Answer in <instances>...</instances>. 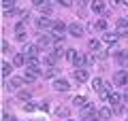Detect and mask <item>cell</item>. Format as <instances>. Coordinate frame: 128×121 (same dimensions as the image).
<instances>
[{
  "mask_svg": "<svg viewBox=\"0 0 128 121\" xmlns=\"http://www.w3.org/2000/svg\"><path fill=\"white\" fill-rule=\"evenodd\" d=\"M115 60H118L120 64H128V51H118V53H115Z\"/></svg>",
  "mask_w": 128,
  "mask_h": 121,
  "instance_id": "44dd1931",
  "label": "cell"
},
{
  "mask_svg": "<svg viewBox=\"0 0 128 121\" xmlns=\"http://www.w3.org/2000/svg\"><path fill=\"white\" fill-rule=\"evenodd\" d=\"M68 32H70L73 36H77V38H81V36L86 34L83 26H81V23H77V21H75V23H70V26H68Z\"/></svg>",
  "mask_w": 128,
  "mask_h": 121,
  "instance_id": "52a82bcc",
  "label": "cell"
},
{
  "mask_svg": "<svg viewBox=\"0 0 128 121\" xmlns=\"http://www.w3.org/2000/svg\"><path fill=\"white\" fill-rule=\"evenodd\" d=\"M126 83H128V72L126 70H118L115 76H113V85L115 87H124Z\"/></svg>",
  "mask_w": 128,
  "mask_h": 121,
  "instance_id": "6da1fadb",
  "label": "cell"
},
{
  "mask_svg": "<svg viewBox=\"0 0 128 121\" xmlns=\"http://www.w3.org/2000/svg\"><path fill=\"white\" fill-rule=\"evenodd\" d=\"M64 30H68V28L64 26V21H58V19H54V28H51V34H56V36H64Z\"/></svg>",
  "mask_w": 128,
  "mask_h": 121,
  "instance_id": "8992f818",
  "label": "cell"
},
{
  "mask_svg": "<svg viewBox=\"0 0 128 121\" xmlns=\"http://www.w3.org/2000/svg\"><path fill=\"white\" fill-rule=\"evenodd\" d=\"M54 43H56V36H54V34H43V36H38V47H47V49H49Z\"/></svg>",
  "mask_w": 128,
  "mask_h": 121,
  "instance_id": "7a4b0ae2",
  "label": "cell"
},
{
  "mask_svg": "<svg viewBox=\"0 0 128 121\" xmlns=\"http://www.w3.org/2000/svg\"><path fill=\"white\" fill-rule=\"evenodd\" d=\"M92 87H94V91H98V94H100V91L105 89V81H102V79H98V76H96V79L92 81Z\"/></svg>",
  "mask_w": 128,
  "mask_h": 121,
  "instance_id": "e0dca14e",
  "label": "cell"
},
{
  "mask_svg": "<svg viewBox=\"0 0 128 121\" xmlns=\"http://www.w3.org/2000/svg\"><path fill=\"white\" fill-rule=\"evenodd\" d=\"M77 53H79V51H75V49H68V51H66L64 55H66V60H70V62H75V58H77Z\"/></svg>",
  "mask_w": 128,
  "mask_h": 121,
  "instance_id": "f1b7e54d",
  "label": "cell"
},
{
  "mask_svg": "<svg viewBox=\"0 0 128 121\" xmlns=\"http://www.w3.org/2000/svg\"><path fill=\"white\" fill-rule=\"evenodd\" d=\"M17 98L22 100V102H30L32 94H30V89H19V91H17Z\"/></svg>",
  "mask_w": 128,
  "mask_h": 121,
  "instance_id": "2e32d148",
  "label": "cell"
},
{
  "mask_svg": "<svg viewBox=\"0 0 128 121\" xmlns=\"http://www.w3.org/2000/svg\"><path fill=\"white\" fill-rule=\"evenodd\" d=\"M36 28H41V30H51V28H54V19H49V17L43 15L41 19H36Z\"/></svg>",
  "mask_w": 128,
  "mask_h": 121,
  "instance_id": "5b68a950",
  "label": "cell"
},
{
  "mask_svg": "<svg viewBox=\"0 0 128 121\" xmlns=\"http://www.w3.org/2000/svg\"><path fill=\"white\" fill-rule=\"evenodd\" d=\"M26 58H38V45H24V51H22Z\"/></svg>",
  "mask_w": 128,
  "mask_h": 121,
  "instance_id": "3957f363",
  "label": "cell"
},
{
  "mask_svg": "<svg viewBox=\"0 0 128 121\" xmlns=\"http://www.w3.org/2000/svg\"><path fill=\"white\" fill-rule=\"evenodd\" d=\"M73 64H75V66H81V68H83V66H86V55H83V53H77V58H75Z\"/></svg>",
  "mask_w": 128,
  "mask_h": 121,
  "instance_id": "cb8c5ba5",
  "label": "cell"
},
{
  "mask_svg": "<svg viewBox=\"0 0 128 121\" xmlns=\"http://www.w3.org/2000/svg\"><path fill=\"white\" fill-rule=\"evenodd\" d=\"M24 81H26V79H19V76H13V79H11L9 81V83H6V89H19V87H22L24 85Z\"/></svg>",
  "mask_w": 128,
  "mask_h": 121,
  "instance_id": "9c48e42d",
  "label": "cell"
},
{
  "mask_svg": "<svg viewBox=\"0 0 128 121\" xmlns=\"http://www.w3.org/2000/svg\"><path fill=\"white\" fill-rule=\"evenodd\" d=\"M26 66H28V70L36 72V70H38V60H36V58H28V64H26Z\"/></svg>",
  "mask_w": 128,
  "mask_h": 121,
  "instance_id": "d6986e66",
  "label": "cell"
},
{
  "mask_svg": "<svg viewBox=\"0 0 128 121\" xmlns=\"http://www.w3.org/2000/svg\"><path fill=\"white\" fill-rule=\"evenodd\" d=\"M2 119H4V121H17L13 115H9V113H4V117H2Z\"/></svg>",
  "mask_w": 128,
  "mask_h": 121,
  "instance_id": "e575fe53",
  "label": "cell"
},
{
  "mask_svg": "<svg viewBox=\"0 0 128 121\" xmlns=\"http://www.w3.org/2000/svg\"><path fill=\"white\" fill-rule=\"evenodd\" d=\"M118 38H120L118 32H105V36H102V40H105V43H109V45H113Z\"/></svg>",
  "mask_w": 128,
  "mask_h": 121,
  "instance_id": "9a60e30c",
  "label": "cell"
},
{
  "mask_svg": "<svg viewBox=\"0 0 128 121\" xmlns=\"http://www.w3.org/2000/svg\"><path fill=\"white\" fill-rule=\"evenodd\" d=\"M73 74H75V79H77L79 83H83V81H88V76H90V74H88V70H86V68H79V70H75Z\"/></svg>",
  "mask_w": 128,
  "mask_h": 121,
  "instance_id": "4fadbf2b",
  "label": "cell"
},
{
  "mask_svg": "<svg viewBox=\"0 0 128 121\" xmlns=\"http://www.w3.org/2000/svg\"><path fill=\"white\" fill-rule=\"evenodd\" d=\"M92 11H94V13H102V11H105V2H102V0H94V2H92Z\"/></svg>",
  "mask_w": 128,
  "mask_h": 121,
  "instance_id": "ac0fdd59",
  "label": "cell"
},
{
  "mask_svg": "<svg viewBox=\"0 0 128 121\" xmlns=\"http://www.w3.org/2000/svg\"><path fill=\"white\" fill-rule=\"evenodd\" d=\"M70 2H75V0H70Z\"/></svg>",
  "mask_w": 128,
  "mask_h": 121,
  "instance_id": "b9f144b4",
  "label": "cell"
},
{
  "mask_svg": "<svg viewBox=\"0 0 128 121\" xmlns=\"http://www.w3.org/2000/svg\"><path fill=\"white\" fill-rule=\"evenodd\" d=\"M58 2H60L62 6H70V0H58Z\"/></svg>",
  "mask_w": 128,
  "mask_h": 121,
  "instance_id": "d590c367",
  "label": "cell"
},
{
  "mask_svg": "<svg viewBox=\"0 0 128 121\" xmlns=\"http://www.w3.org/2000/svg\"><path fill=\"white\" fill-rule=\"evenodd\" d=\"M83 2H88V0H81V4H83Z\"/></svg>",
  "mask_w": 128,
  "mask_h": 121,
  "instance_id": "ab89813d",
  "label": "cell"
},
{
  "mask_svg": "<svg viewBox=\"0 0 128 121\" xmlns=\"http://www.w3.org/2000/svg\"><path fill=\"white\" fill-rule=\"evenodd\" d=\"M43 2L45 0H32V4H36V6H43Z\"/></svg>",
  "mask_w": 128,
  "mask_h": 121,
  "instance_id": "8d00e7d4",
  "label": "cell"
},
{
  "mask_svg": "<svg viewBox=\"0 0 128 121\" xmlns=\"http://www.w3.org/2000/svg\"><path fill=\"white\" fill-rule=\"evenodd\" d=\"M96 113H98V111H96V108H94V106H92V104H90V102H88V104H86V106H83V108H81V117H83V119H88V117H94V115H96Z\"/></svg>",
  "mask_w": 128,
  "mask_h": 121,
  "instance_id": "30bf717a",
  "label": "cell"
},
{
  "mask_svg": "<svg viewBox=\"0 0 128 121\" xmlns=\"http://www.w3.org/2000/svg\"><path fill=\"white\" fill-rule=\"evenodd\" d=\"M24 111H26V113L36 111V104H34V102H26V104H24Z\"/></svg>",
  "mask_w": 128,
  "mask_h": 121,
  "instance_id": "4dcf8cb0",
  "label": "cell"
},
{
  "mask_svg": "<svg viewBox=\"0 0 128 121\" xmlns=\"http://www.w3.org/2000/svg\"><path fill=\"white\" fill-rule=\"evenodd\" d=\"M122 4H126V6H128V0H122Z\"/></svg>",
  "mask_w": 128,
  "mask_h": 121,
  "instance_id": "f35d334b",
  "label": "cell"
},
{
  "mask_svg": "<svg viewBox=\"0 0 128 121\" xmlns=\"http://www.w3.org/2000/svg\"><path fill=\"white\" fill-rule=\"evenodd\" d=\"M64 121H73V119H64Z\"/></svg>",
  "mask_w": 128,
  "mask_h": 121,
  "instance_id": "60d3db41",
  "label": "cell"
},
{
  "mask_svg": "<svg viewBox=\"0 0 128 121\" xmlns=\"http://www.w3.org/2000/svg\"><path fill=\"white\" fill-rule=\"evenodd\" d=\"M2 6H4V11L15 9V0H2Z\"/></svg>",
  "mask_w": 128,
  "mask_h": 121,
  "instance_id": "f546056e",
  "label": "cell"
},
{
  "mask_svg": "<svg viewBox=\"0 0 128 121\" xmlns=\"http://www.w3.org/2000/svg\"><path fill=\"white\" fill-rule=\"evenodd\" d=\"M56 115H58V117H62V119H70V108L62 104V106H58V108H56Z\"/></svg>",
  "mask_w": 128,
  "mask_h": 121,
  "instance_id": "7c38bea8",
  "label": "cell"
},
{
  "mask_svg": "<svg viewBox=\"0 0 128 121\" xmlns=\"http://www.w3.org/2000/svg\"><path fill=\"white\" fill-rule=\"evenodd\" d=\"M41 13L45 15V17H49V15H51V4H49V0H47V4L41 6Z\"/></svg>",
  "mask_w": 128,
  "mask_h": 121,
  "instance_id": "484cf974",
  "label": "cell"
},
{
  "mask_svg": "<svg viewBox=\"0 0 128 121\" xmlns=\"http://www.w3.org/2000/svg\"><path fill=\"white\" fill-rule=\"evenodd\" d=\"M43 74H45L47 79H51V76H56V68L54 66H47L45 70H43Z\"/></svg>",
  "mask_w": 128,
  "mask_h": 121,
  "instance_id": "4316f807",
  "label": "cell"
},
{
  "mask_svg": "<svg viewBox=\"0 0 128 121\" xmlns=\"http://www.w3.org/2000/svg\"><path fill=\"white\" fill-rule=\"evenodd\" d=\"M94 62H96V55H94V53H88V55H86V66H92Z\"/></svg>",
  "mask_w": 128,
  "mask_h": 121,
  "instance_id": "1f68e13d",
  "label": "cell"
},
{
  "mask_svg": "<svg viewBox=\"0 0 128 121\" xmlns=\"http://www.w3.org/2000/svg\"><path fill=\"white\" fill-rule=\"evenodd\" d=\"M24 79H26L28 83H32V81L36 79V72H32V70H26V74H24Z\"/></svg>",
  "mask_w": 128,
  "mask_h": 121,
  "instance_id": "83f0119b",
  "label": "cell"
},
{
  "mask_svg": "<svg viewBox=\"0 0 128 121\" xmlns=\"http://www.w3.org/2000/svg\"><path fill=\"white\" fill-rule=\"evenodd\" d=\"M9 51H11V45L6 40H2V53H9Z\"/></svg>",
  "mask_w": 128,
  "mask_h": 121,
  "instance_id": "836d02e7",
  "label": "cell"
},
{
  "mask_svg": "<svg viewBox=\"0 0 128 121\" xmlns=\"http://www.w3.org/2000/svg\"><path fill=\"white\" fill-rule=\"evenodd\" d=\"M24 64H28V58L24 53H15L13 58V66H24Z\"/></svg>",
  "mask_w": 128,
  "mask_h": 121,
  "instance_id": "5bb4252c",
  "label": "cell"
},
{
  "mask_svg": "<svg viewBox=\"0 0 128 121\" xmlns=\"http://www.w3.org/2000/svg\"><path fill=\"white\" fill-rule=\"evenodd\" d=\"M98 117H100L102 121H109L111 117H113V111H111L109 106H102V108H98Z\"/></svg>",
  "mask_w": 128,
  "mask_h": 121,
  "instance_id": "8fae6325",
  "label": "cell"
},
{
  "mask_svg": "<svg viewBox=\"0 0 128 121\" xmlns=\"http://www.w3.org/2000/svg\"><path fill=\"white\" fill-rule=\"evenodd\" d=\"M11 72H13V64L2 62V74H4V76H11Z\"/></svg>",
  "mask_w": 128,
  "mask_h": 121,
  "instance_id": "7402d4cb",
  "label": "cell"
},
{
  "mask_svg": "<svg viewBox=\"0 0 128 121\" xmlns=\"http://www.w3.org/2000/svg\"><path fill=\"white\" fill-rule=\"evenodd\" d=\"M54 89L56 91H68L70 85H68V81H66V79H56L54 81Z\"/></svg>",
  "mask_w": 128,
  "mask_h": 121,
  "instance_id": "ba28073f",
  "label": "cell"
},
{
  "mask_svg": "<svg viewBox=\"0 0 128 121\" xmlns=\"http://www.w3.org/2000/svg\"><path fill=\"white\" fill-rule=\"evenodd\" d=\"M15 38H17L19 43H26V38H28V34H26V30H24V32H17V36H15Z\"/></svg>",
  "mask_w": 128,
  "mask_h": 121,
  "instance_id": "d6a6232c",
  "label": "cell"
},
{
  "mask_svg": "<svg viewBox=\"0 0 128 121\" xmlns=\"http://www.w3.org/2000/svg\"><path fill=\"white\" fill-rule=\"evenodd\" d=\"M92 28H94V30H107V21L105 19H98V21L92 23Z\"/></svg>",
  "mask_w": 128,
  "mask_h": 121,
  "instance_id": "603a6c76",
  "label": "cell"
},
{
  "mask_svg": "<svg viewBox=\"0 0 128 121\" xmlns=\"http://www.w3.org/2000/svg\"><path fill=\"white\" fill-rule=\"evenodd\" d=\"M73 104H75V106H79V108H83V106L88 104V98H86V96H75Z\"/></svg>",
  "mask_w": 128,
  "mask_h": 121,
  "instance_id": "ffe728a7",
  "label": "cell"
},
{
  "mask_svg": "<svg viewBox=\"0 0 128 121\" xmlns=\"http://www.w3.org/2000/svg\"><path fill=\"white\" fill-rule=\"evenodd\" d=\"M90 49L92 51H98V49H100V40H98V38H90Z\"/></svg>",
  "mask_w": 128,
  "mask_h": 121,
  "instance_id": "d4e9b609",
  "label": "cell"
},
{
  "mask_svg": "<svg viewBox=\"0 0 128 121\" xmlns=\"http://www.w3.org/2000/svg\"><path fill=\"white\" fill-rule=\"evenodd\" d=\"M115 32H118V36H128V21H126V19H118V23H115Z\"/></svg>",
  "mask_w": 128,
  "mask_h": 121,
  "instance_id": "277c9868",
  "label": "cell"
},
{
  "mask_svg": "<svg viewBox=\"0 0 128 121\" xmlns=\"http://www.w3.org/2000/svg\"><path fill=\"white\" fill-rule=\"evenodd\" d=\"M124 98H126V102H128V89H126V94H124Z\"/></svg>",
  "mask_w": 128,
  "mask_h": 121,
  "instance_id": "74e56055",
  "label": "cell"
}]
</instances>
